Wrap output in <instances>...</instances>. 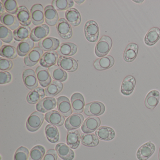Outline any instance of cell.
<instances>
[{"mask_svg":"<svg viewBox=\"0 0 160 160\" xmlns=\"http://www.w3.org/2000/svg\"><path fill=\"white\" fill-rule=\"evenodd\" d=\"M59 35L62 39L68 40L72 36V29L71 25L64 18H61L56 25Z\"/></svg>","mask_w":160,"mask_h":160,"instance_id":"obj_5","label":"cell"},{"mask_svg":"<svg viewBox=\"0 0 160 160\" xmlns=\"http://www.w3.org/2000/svg\"><path fill=\"white\" fill-rule=\"evenodd\" d=\"M22 77L25 86L29 89L33 90L38 87V79L36 73L32 69H27L24 71Z\"/></svg>","mask_w":160,"mask_h":160,"instance_id":"obj_9","label":"cell"},{"mask_svg":"<svg viewBox=\"0 0 160 160\" xmlns=\"http://www.w3.org/2000/svg\"><path fill=\"white\" fill-rule=\"evenodd\" d=\"M43 55V51L40 47L34 48L24 58V63L28 67L36 65Z\"/></svg>","mask_w":160,"mask_h":160,"instance_id":"obj_7","label":"cell"},{"mask_svg":"<svg viewBox=\"0 0 160 160\" xmlns=\"http://www.w3.org/2000/svg\"><path fill=\"white\" fill-rule=\"evenodd\" d=\"M31 28L27 26H20L14 31L13 37L18 42L23 41L28 39L31 32Z\"/></svg>","mask_w":160,"mask_h":160,"instance_id":"obj_38","label":"cell"},{"mask_svg":"<svg viewBox=\"0 0 160 160\" xmlns=\"http://www.w3.org/2000/svg\"><path fill=\"white\" fill-rule=\"evenodd\" d=\"M85 2L84 0H82V1H75V2L76 3H77L78 4H81L83 3V2Z\"/></svg>","mask_w":160,"mask_h":160,"instance_id":"obj_51","label":"cell"},{"mask_svg":"<svg viewBox=\"0 0 160 160\" xmlns=\"http://www.w3.org/2000/svg\"><path fill=\"white\" fill-rule=\"evenodd\" d=\"M158 159L159 160H160V148L159 149V153H158Z\"/></svg>","mask_w":160,"mask_h":160,"instance_id":"obj_53","label":"cell"},{"mask_svg":"<svg viewBox=\"0 0 160 160\" xmlns=\"http://www.w3.org/2000/svg\"><path fill=\"white\" fill-rule=\"evenodd\" d=\"M1 22L5 27L12 30H15L18 28H19V21L18 20L17 17L13 15L12 14L5 12L1 15Z\"/></svg>","mask_w":160,"mask_h":160,"instance_id":"obj_24","label":"cell"},{"mask_svg":"<svg viewBox=\"0 0 160 160\" xmlns=\"http://www.w3.org/2000/svg\"><path fill=\"white\" fill-rule=\"evenodd\" d=\"M57 64L62 70L69 72H75L78 68L77 62L70 57L60 56L58 59Z\"/></svg>","mask_w":160,"mask_h":160,"instance_id":"obj_8","label":"cell"},{"mask_svg":"<svg viewBox=\"0 0 160 160\" xmlns=\"http://www.w3.org/2000/svg\"><path fill=\"white\" fill-rule=\"evenodd\" d=\"M105 107L100 102H92L85 106L84 112L85 115L89 117L101 116L104 113Z\"/></svg>","mask_w":160,"mask_h":160,"instance_id":"obj_4","label":"cell"},{"mask_svg":"<svg viewBox=\"0 0 160 160\" xmlns=\"http://www.w3.org/2000/svg\"><path fill=\"white\" fill-rule=\"evenodd\" d=\"M56 150L59 156L63 160H72L74 158L73 151L64 143H60L57 144Z\"/></svg>","mask_w":160,"mask_h":160,"instance_id":"obj_21","label":"cell"},{"mask_svg":"<svg viewBox=\"0 0 160 160\" xmlns=\"http://www.w3.org/2000/svg\"><path fill=\"white\" fill-rule=\"evenodd\" d=\"M65 17L68 23L73 27H77L81 23L80 13L75 8H71L67 10Z\"/></svg>","mask_w":160,"mask_h":160,"instance_id":"obj_31","label":"cell"},{"mask_svg":"<svg viewBox=\"0 0 160 160\" xmlns=\"http://www.w3.org/2000/svg\"><path fill=\"white\" fill-rule=\"evenodd\" d=\"M49 31V27L45 24L37 26L32 30L30 38L33 42L41 41L48 35Z\"/></svg>","mask_w":160,"mask_h":160,"instance_id":"obj_11","label":"cell"},{"mask_svg":"<svg viewBox=\"0 0 160 160\" xmlns=\"http://www.w3.org/2000/svg\"><path fill=\"white\" fill-rule=\"evenodd\" d=\"M85 37L88 42H95L98 41L99 28L98 24L93 20H89L86 23L84 27Z\"/></svg>","mask_w":160,"mask_h":160,"instance_id":"obj_3","label":"cell"},{"mask_svg":"<svg viewBox=\"0 0 160 160\" xmlns=\"http://www.w3.org/2000/svg\"><path fill=\"white\" fill-rule=\"evenodd\" d=\"M73 5L74 2L72 0H54L52 2V6L58 11L69 10Z\"/></svg>","mask_w":160,"mask_h":160,"instance_id":"obj_43","label":"cell"},{"mask_svg":"<svg viewBox=\"0 0 160 160\" xmlns=\"http://www.w3.org/2000/svg\"><path fill=\"white\" fill-rule=\"evenodd\" d=\"M48 71L51 77L56 81L63 82L67 79V72L58 66H51L48 68Z\"/></svg>","mask_w":160,"mask_h":160,"instance_id":"obj_35","label":"cell"},{"mask_svg":"<svg viewBox=\"0 0 160 160\" xmlns=\"http://www.w3.org/2000/svg\"><path fill=\"white\" fill-rule=\"evenodd\" d=\"M95 133L99 139L103 141H110L116 136L114 129L108 126H101L96 130Z\"/></svg>","mask_w":160,"mask_h":160,"instance_id":"obj_25","label":"cell"},{"mask_svg":"<svg viewBox=\"0 0 160 160\" xmlns=\"http://www.w3.org/2000/svg\"><path fill=\"white\" fill-rule=\"evenodd\" d=\"M58 54L55 51H48L43 55L40 61V64L44 68L54 66L58 62Z\"/></svg>","mask_w":160,"mask_h":160,"instance_id":"obj_19","label":"cell"},{"mask_svg":"<svg viewBox=\"0 0 160 160\" xmlns=\"http://www.w3.org/2000/svg\"><path fill=\"white\" fill-rule=\"evenodd\" d=\"M155 146L151 141L143 144L138 148L136 156L138 160H147L154 153Z\"/></svg>","mask_w":160,"mask_h":160,"instance_id":"obj_10","label":"cell"},{"mask_svg":"<svg viewBox=\"0 0 160 160\" xmlns=\"http://www.w3.org/2000/svg\"><path fill=\"white\" fill-rule=\"evenodd\" d=\"M32 22L35 26H40L44 22V10L41 4L33 5L31 9Z\"/></svg>","mask_w":160,"mask_h":160,"instance_id":"obj_6","label":"cell"},{"mask_svg":"<svg viewBox=\"0 0 160 160\" xmlns=\"http://www.w3.org/2000/svg\"><path fill=\"white\" fill-rule=\"evenodd\" d=\"M80 134L78 130H71L68 132L66 143L70 148L73 149L77 148L80 145Z\"/></svg>","mask_w":160,"mask_h":160,"instance_id":"obj_32","label":"cell"},{"mask_svg":"<svg viewBox=\"0 0 160 160\" xmlns=\"http://www.w3.org/2000/svg\"><path fill=\"white\" fill-rule=\"evenodd\" d=\"M28 149L26 147H20L17 150L14 157V160H28L29 156Z\"/></svg>","mask_w":160,"mask_h":160,"instance_id":"obj_46","label":"cell"},{"mask_svg":"<svg viewBox=\"0 0 160 160\" xmlns=\"http://www.w3.org/2000/svg\"><path fill=\"white\" fill-rule=\"evenodd\" d=\"M115 63L114 58L111 56H107L94 61L93 66L98 71H104L112 67Z\"/></svg>","mask_w":160,"mask_h":160,"instance_id":"obj_22","label":"cell"},{"mask_svg":"<svg viewBox=\"0 0 160 160\" xmlns=\"http://www.w3.org/2000/svg\"><path fill=\"white\" fill-rule=\"evenodd\" d=\"M34 42L30 38L24 40L18 45V54L20 57H25L34 48Z\"/></svg>","mask_w":160,"mask_h":160,"instance_id":"obj_33","label":"cell"},{"mask_svg":"<svg viewBox=\"0 0 160 160\" xmlns=\"http://www.w3.org/2000/svg\"><path fill=\"white\" fill-rule=\"evenodd\" d=\"M58 154L56 150L51 149L47 152L42 160H57Z\"/></svg>","mask_w":160,"mask_h":160,"instance_id":"obj_49","label":"cell"},{"mask_svg":"<svg viewBox=\"0 0 160 160\" xmlns=\"http://www.w3.org/2000/svg\"><path fill=\"white\" fill-rule=\"evenodd\" d=\"M12 77L11 73L8 72H0V84L4 85L10 83L12 81Z\"/></svg>","mask_w":160,"mask_h":160,"instance_id":"obj_48","label":"cell"},{"mask_svg":"<svg viewBox=\"0 0 160 160\" xmlns=\"http://www.w3.org/2000/svg\"><path fill=\"white\" fill-rule=\"evenodd\" d=\"M45 118L48 122L55 126H62L64 123L65 118L58 111L52 110L47 113Z\"/></svg>","mask_w":160,"mask_h":160,"instance_id":"obj_18","label":"cell"},{"mask_svg":"<svg viewBox=\"0 0 160 160\" xmlns=\"http://www.w3.org/2000/svg\"><path fill=\"white\" fill-rule=\"evenodd\" d=\"M44 17L47 24L51 27L57 25L58 22V12L52 5H48L45 8Z\"/></svg>","mask_w":160,"mask_h":160,"instance_id":"obj_23","label":"cell"},{"mask_svg":"<svg viewBox=\"0 0 160 160\" xmlns=\"http://www.w3.org/2000/svg\"><path fill=\"white\" fill-rule=\"evenodd\" d=\"M43 114L38 111L33 112L28 118L26 127L29 132H34L40 129L44 120Z\"/></svg>","mask_w":160,"mask_h":160,"instance_id":"obj_1","label":"cell"},{"mask_svg":"<svg viewBox=\"0 0 160 160\" xmlns=\"http://www.w3.org/2000/svg\"><path fill=\"white\" fill-rule=\"evenodd\" d=\"M84 120V117L81 114H72L66 119L64 125L67 130H75L79 128L83 124Z\"/></svg>","mask_w":160,"mask_h":160,"instance_id":"obj_16","label":"cell"},{"mask_svg":"<svg viewBox=\"0 0 160 160\" xmlns=\"http://www.w3.org/2000/svg\"><path fill=\"white\" fill-rule=\"evenodd\" d=\"M57 104V102L55 98L46 97L36 104V108L38 112L42 113H46L55 108Z\"/></svg>","mask_w":160,"mask_h":160,"instance_id":"obj_15","label":"cell"},{"mask_svg":"<svg viewBox=\"0 0 160 160\" xmlns=\"http://www.w3.org/2000/svg\"><path fill=\"white\" fill-rule=\"evenodd\" d=\"M160 38V30L157 28L151 29L145 36L144 41L147 45L151 46L156 44Z\"/></svg>","mask_w":160,"mask_h":160,"instance_id":"obj_36","label":"cell"},{"mask_svg":"<svg viewBox=\"0 0 160 160\" xmlns=\"http://www.w3.org/2000/svg\"><path fill=\"white\" fill-rule=\"evenodd\" d=\"M63 88V85L59 81H53L45 90L46 96L53 97L60 93Z\"/></svg>","mask_w":160,"mask_h":160,"instance_id":"obj_39","label":"cell"},{"mask_svg":"<svg viewBox=\"0 0 160 160\" xmlns=\"http://www.w3.org/2000/svg\"><path fill=\"white\" fill-rule=\"evenodd\" d=\"M136 85V79L132 76L126 77L123 79L121 87V92L125 96L130 95L133 91Z\"/></svg>","mask_w":160,"mask_h":160,"instance_id":"obj_26","label":"cell"},{"mask_svg":"<svg viewBox=\"0 0 160 160\" xmlns=\"http://www.w3.org/2000/svg\"><path fill=\"white\" fill-rule=\"evenodd\" d=\"M5 10V9H4V7H3L2 2H0V14H1V15L3 14L4 13H5L4 12Z\"/></svg>","mask_w":160,"mask_h":160,"instance_id":"obj_50","label":"cell"},{"mask_svg":"<svg viewBox=\"0 0 160 160\" xmlns=\"http://www.w3.org/2000/svg\"><path fill=\"white\" fill-rule=\"evenodd\" d=\"M138 47L134 43L129 44L125 48L123 53V59L126 62H131L133 61L138 53Z\"/></svg>","mask_w":160,"mask_h":160,"instance_id":"obj_34","label":"cell"},{"mask_svg":"<svg viewBox=\"0 0 160 160\" xmlns=\"http://www.w3.org/2000/svg\"><path fill=\"white\" fill-rule=\"evenodd\" d=\"M101 122V120L98 117H90L83 122L81 126V130L85 133L93 132L99 128Z\"/></svg>","mask_w":160,"mask_h":160,"instance_id":"obj_12","label":"cell"},{"mask_svg":"<svg viewBox=\"0 0 160 160\" xmlns=\"http://www.w3.org/2000/svg\"><path fill=\"white\" fill-rule=\"evenodd\" d=\"M57 107L59 112L64 117H68L72 113V105L66 96H61L57 99Z\"/></svg>","mask_w":160,"mask_h":160,"instance_id":"obj_13","label":"cell"},{"mask_svg":"<svg viewBox=\"0 0 160 160\" xmlns=\"http://www.w3.org/2000/svg\"><path fill=\"white\" fill-rule=\"evenodd\" d=\"M160 94L157 90L151 91L146 96L145 105L148 109H154L160 102Z\"/></svg>","mask_w":160,"mask_h":160,"instance_id":"obj_30","label":"cell"},{"mask_svg":"<svg viewBox=\"0 0 160 160\" xmlns=\"http://www.w3.org/2000/svg\"><path fill=\"white\" fill-rule=\"evenodd\" d=\"M45 95L44 89L38 87L29 92L27 97V102L30 104L38 103L44 99Z\"/></svg>","mask_w":160,"mask_h":160,"instance_id":"obj_29","label":"cell"},{"mask_svg":"<svg viewBox=\"0 0 160 160\" xmlns=\"http://www.w3.org/2000/svg\"><path fill=\"white\" fill-rule=\"evenodd\" d=\"M45 133L48 140L50 143H57L59 141V133L56 126L51 124H48L45 129Z\"/></svg>","mask_w":160,"mask_h":160,"instance_id":"obj_40","label":"cell"},{"mask_svg":"<svg viewBox=\"0 0 160 160\" xmlns=\"http://www.w3.org/2000/svg\"><path fill=\"white\" fill-rule=\"evenodd\" d=\"M71 100L73 113L80 114L83 112L85 104V100L83 95L79 92H75L72 95Z\"/></svg>","mask_w":160,"mask_h":160,"instance_id":"obj_17","label":"cell"},{"mask_svg":"<svg viewBox=\"0 0 160 160\" xmlns=\"http://www.w3.org/2000/svg\"><path fill=\"white\" fill-rule=\"evenodd\" d=\"M16 16L18 20L22 26L28 27L31 24V14L25 6H21L19 7Z\"/></svg>","mask_w":160,"mask_h":160,"instance_id":"obj_27","label":"cell"},{"mask_svg":"<svg viewBox=\"0 0 160 160\" xmlns=\"http://www.w3.org/2000/svg\"><path fill=\"white\" fill-rule=\"evenodd\" d=\"M45 154V148L41 145H37L33 147L31 150L28 160H42Z\"/></svg>","mask_w":160,"mask_h":160,"instance_id":"obj_42","label":"cell"},{"mask_svg":"<svg viewBox=\"0 0 160 160\" xmlns=\"http://www.w3.org/2000/svg\"><path fill=\"white\" fill-rule=\"evenodd\" d=\"M77 46L73 43H63L58 48V53L59 55L62 57H71L77 53Z\"/></svg>","mask_w":160,"mask_h":160,"instance_id":"obj_28","label":"cell"},{"mask_svg":"<svg viewBox=\"0 0 160 160\" xmlns=\"http://www.w3.org/2000/svg\"><path fill=\"white\" fill-rule=\"evenodd\" d=\"M37 79L43 88L48 87L51 83V76L48 70L42 66H38L35 71Z\"/></svg>","mask_w":160,"mask_h":160,"instance_id":"obj_14","label":"cell"},{"mask_svg":"<svg viewBox=\"0 0 160 160\" xmlns=\"http://www.w3.org/2000/svg\"><path fill=\"white\" fill-rule=\"evenodd\" d=\"M80 141L82 145L88 147H94L98 146L99 139L93 133H83L80 135Z\"/></svg>","mask_w":160,"mask_h":160,"instance_id":"obj_37","label":"cell"},{"mask_svg":"<svg viewBox=\"0 0 160 160\" xmlns=\"http://www.w3.org/2000/svg\"><path fill=\"white\" fill-rule=\"evenodd\" d=\"M112 41L108 36H103L99 40L96 45L95 53L99 58L106 56L112 48Z\"/></svg>","mask_w":160,"mask_h":160,"instance_id":"obj_2","label":"cell"},{"mask_svg":"<svg viewBox=\"0 0 160 160\" xmlns=\"http://www.w3.org/2000/svg\"><path fill=\"white\" fill-rule=\"evenodd\" d=\"M13 38L12 32L11 30L2 24H0V39L6 43H11Z\"/></svg>","mask_w":160,"mask_h":160,"instance_id":"obj_44","label":"cell"},{"mask_svg":"<svg viewBox=\"0 0 160 160\" xmlns=\"http://www.w3.org/2000/svg\"><path fill=\"white\" fill-rule=\"evenodd\" d=\"M1 2L7 13L15 14L18 10L17 2L14 0H2Z\"/></svg>","mask_w":160,"mask_h":160,"instance_id":"obj_45","label":"cell"},{"mask_svg":"<svg viewBox=\"0 0 160 160\" xmlns=\"http://www.w3.org/2000/svg\"><path fill=\"white\" fill-rule=\"evenodd\" d=\"M133 1L134 2H137L136 3H139V2H140V3H142L143 1Z\"/></svg>","mask_w":160,"mask_h":160,"instance_id":"obj_52","label":"cell"},{"mask_svg":"<svg viewBox=\"0 0 160 160\" xmlns=\"http://www.w3.org/2000/svg\"><path fill=\"white\" fill-rule=\"evenodd\" d=\"M0 54L3 58L13 59L17 57V49L14 47L5 45L2 46L1 48Z\"/></svg>","mask_w":160,"mask_h":160,"instance_id":"obj_41","label":"cell"},{"mask_svg":"<svg viewBox=\"0 0 160 160\" xmlns=\"http://www.w3.org/2000/svg\"><path fill=\"white\" fill-rule=\"evenodd\" d=\"M13 67V62L11 60L0 58V70L3 72L10 71Z\"/></svg>","mask_w":160,"mask_h":160,"instance_id":"obj_47","label":"cell"},{"mask_svg":"<svg viewBox=\"0 0 160 160\" xmlns=\"http://www.w3.org/2000/svg\"><path fill=\"white\" fill-rule=\"evenodd\" d=\"M38 45L43 51H54L59 47L60 42L57 38L47 37L40 41Z\"/></svg>","mask_w":160,"mask_h":160,"instance_id":"obj_20","label":"cell"}]
</instances>
